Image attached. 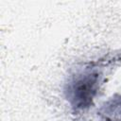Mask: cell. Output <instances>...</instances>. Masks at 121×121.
I'll list each match as a JSON object with an SVG mask.
<instances>
[{"instance_id": "cell-1", "label": "cell", "mask_w": 121, "mask_h": 121, "mask_svg": "<svg viewBox=\"0 0 121 121\" xmlns=\"http://www.w3.org/2000/svg\"><path fill=\"white\" fill-rule=\"evenodd\" d=\"M98 83V75L89 73L78 78L70 86V98L73 107L76 109H84L89 107L96 94Z\"/></svg>"}, {"instance_id": "cell-2", "label": "cell", "mask_w": 121, "mask_h": 121, "mask_svg": "<svg viewBox=\"0 0 121 121\" xmlns=\"http://www.w3.org/2000/svg\"><path fill=\"white\" fill-rule=\"evenodd\" d=\"M101 113L110 121H121V95L108 102Z\"/></svg>"}]
</instances>
